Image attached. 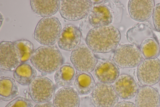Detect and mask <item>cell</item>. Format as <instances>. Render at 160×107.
<instances>
[{"instance_id": "6da1fadb", "label": "cell", "mask_w": 160, "mask_h": 107, "mask_svg": "<svg viewBox=\"0 0 160 107\" xmlns=\"http://www.w3.org/2000/svg\"><path fill=\"white\" fill-rule=\"evenodd\" d=\"M119 30L111 25L93 27L86 38L88 46L94 53L105 54L112 52L118 47L121 40Z\"/></svg>"}, {"instance_id": "7a4b0ae2", "label": "cell", "mask_w": 160, "mask_h": 107, "mask_svg": "<svg viewBox=\"0 0 160 107\" xmlns=\"http://www.w3.org/2000/svg\"><path fill=\"white\" fill-rule=\"evenodd\" d=\"M32 66L43 73H52L62 64V53L55 46H41L34 51L30 59Z\"/></svg>"}, {"instance_id": "3957f363", "label": "cell", "mask_w": 160, "mask_h": 107, "mask_svg": "<svg viewBox=\"0 0 160 107\" xmlns=\"http://www.w3.org/2000/svg\"><path fill=\"white\" fill-rule=\"evenodd\" d=\"M62 29L61 24L58 18L53 16L43 17L36 26L34 38L43 45H52L57 40Z\"/></svg>"}, {"instance_id": "277c9868", "label": "cell", "mask_w": 160, "mask_h": 107, "mask_svg": "<svg viewBox=\"0 0 160 107\" xmlns=\"http://www.w3.org/2000/svg\"><path fill=\"white\" fill-rule=\"evenodd\" d=\"M143 59L139 49L131 44H124L117 47L114 51L112 57L113 62L122 68L137 67Z\"/></svg>"}, {"instance_id": "5b68a950", "label": "cell", "mask_w": 160, "mask_h": 107, "mask_svg": "<svg viewBox=\"0 0 160 107\" xmlns=\"http://www.w3.org/2000/svg\"><path fill=\"white\" fill-rule=\"evenodd\" d=\"M30 97L37 104L49 102L53 97L55 85L48 78L43 76L36 77L29 85Z\"/></svg>"}, {"instance_id": "8992f818", "label": "cell", "mask_w": 160, "mask_h": 107, "mask_svg": "<svg viewBox=\"0 0 160 107\" xmlns=\"http://www.w3.org/2000/svg\"><path fill=\"white\" fill-rule=\"evenodd\" d=\"M70 59L74 67L81 72H92L98 62L97 58L93 52L84 44L79 45L72 50Z\"/></svg>"}, {"instance_id": "52a82bcc", "label": "cell", "mask_w": 160, "mask_h": 107, "mask_svg": "<svg viewBox=\"0 0 160 107\" xmlns=\"http://www.w3.org/2000/svg\"><path fill=\"white\" fill-rule=\"evenodd\" d=\"M92 4L91 0H60L59 11L63 19L77 21L88 14Z\"/></svg>"}, {"instance_id": "ba28073f", "label": "cell", "mask_w": 160, "mask_h": 107, "mask_svg": "<svg viewBox=\"0 0 160 107\" xmlns=\"http://www.w3.org/2000/svg\"><path fill=\"white\" fill-rule=\"evenodd\" d=\"M137 75L142 86L157 84L160 80V60L157 58L143 60L138 66Z\"/></svg>"}, {"instance_id": "9c48e42d", "label": "cell", "mask_w": 160, "mask_h": 107, "mask_svg": "<svg viewBox=\"0 0 160 107\" xmlns=\"http://www.w3.org/2000/svg\"><path fill=\"white\" fill-rule=\"evenodd\" d=\"M92 99L96 107H114L118 96L111 84L99 82L92 92Z\"/></svg>"}, {"instance_id": "30bf717a", "label": "cell", "mask_w": 160, "mask_h": 107, "mask_svg": "<svg viewBox=\"0 0 160 107\" xmlns=\"http://www.w3.org/2000/svg\"><path fill=\"white\" fill-rule=\"evenodd\" d=\"M81 37L79 28L72 24H68L62 29L57 39V44L61 49L70 51L79 45Z\"/></svg>"}, {"instance_id": "8fae6325", "label": "cell", "mask_w": 160, "mask_h": 107, "mask_svg": "<svg viewBox=\"0 0 160 107\" xmlns=\"http://www.w3.org/2000/svg\"><path fill=\"white\" fill-rule=\"evenodd\" d=\"M20 63L18 51L13 42L3 41L0 43V68L12 71Z\"/></svg>"}, {"instance_id": "7c38bea8", "label": "cell", "mask_w": 160, "mask_h": 107, "mask_svg": "<svg viewBox=\"0 0 160 107\" xmlns=\"http://www.w3.org/2000/svg\"><path fill=\"white\" fill-rule=\"evenodd\" d=\"M155 6L153 0H130L128 9L130 17L138 22H144L153 14Z\"/></svg>"}, {"instance_id": "4fadbf2b", "label": "cell", "mask_w": 160, "mask_h": 107, "mask_svg": "<svg viewBox=\"0 0 160 107\" xmlns=\"http://www.w3.org/2000/svg\"><path fill=\"white\" fill-rule=\"evenodd\" d=\"M118 67L113 61L104 60L97 64L94 70V76L99 82L114 83L119 76Z\"/></svg>"}, {"instance_id": "5bb4252c", "label": "cell", "mask_w": 160, "mask_h": 107, "mask_svg": "<svg viewBox=\"0 0 160 107\" xmlns=\"http://www.w3.org/2000/svg\"><path fill=\"white\" fill-rule=\"evenodd\" d=\"M113 86L118 96L123 99L133 98L136 95L139 88L134 78L126 74L119 76L114 82Z\"/></svg>"}, {"instance_id": "9a60e30c", "label": "cell", "mask_w": 160, "mask_h": 107, "mask_svg": "<svg viewBox=\"0 0 160 107\" xmlns=\"http://www.w3.org/2000/svg\"><path fill=\"white\" fill-rule=\"evenodd\" d=\"M80 103L79 95L73 88L69 86L59 89L53 97L55 107H79Z\"/></svg>"}, {"instance_id": "2e32d148", "label": "cell", "mask_w": 160, "mask_h": 107, "mask_svg": "<svg viewBox=\"0 0 160 107\" xmlns=\"http://www.w3.org/2000/svg\"><path fill=\"white\" fill-rule=\"evenodd\" d=\"M151 37H155V35L152 25L148 22L138 23L126 33L127 40L138 48L145 40Z\"/></svg>"}, {"instance_id": "e0dca14e", "label": "cell", "mask_w": 160, "mask_h": 107, "mask_svg": "<svg viewBox=\"0 0 160 107\" xmlns=\"http://www.w3.org/2000/svg\"><path fill=\"white\" fill-rule=\"evenodd\" d=\"M135 103L137 107H159V93L151 86H142L136 95Z\"/></svg>"}, {"instance_id": "ac0fdd59", "label": "cell", "mask_w": 160, "mask_h": 107, "mask_svg": "<svg viewBox=\"0 0 160 107\" xmlns=\"http://www.w3.org/2000/svg\"><path fill=\"white\" fill-rule=\"evenodd\" d=\"M88 21L94 27L109 25L112 16L108 8L102 4H96L91 8L88 13Z\"/></svg>"}, {"instance_id": "d6986e66", "label": "cell", "mask_w": 160, "mask_h": 107, "mask_svg": "<svg viewBox=\"0 0 160 107\" xmlns=\"http://www.w3.org/2000/svg\"><path fill=\"white\" fill-rule=\"evenodd\" d=\"M60 0L30 1V5L32 11L41 17L52 16L59 9Z\"/></svg>"}, {"instance_id": "ffe728a7", "label": "cell", "mask_w": 160, "mask_h": 107, "mask_svg": "<svg viewBox=\"0 0 160 107\" xmlns=\"http://www.w3.org/2000/svg\"><path fill=\"white\" fill-rule=\"evenodd\" d=\"M36 75L37 72L35 67L27 62L18 65L13 73V76L15 80L23 85H29Z\"/></svg>"}, {"instance_id": "44dd1931", "label": "cell", "mask_w": 160, "mask_h": 107, "mask_svg": "<svg viewBox=\"0 0 160 107\" xmlns=\"http://www.w3.org/2000/svg\"><path fill=\"white\" fill-rule=\"evenodd\" d=\"M76 72L72 64H63L56 71L54 76L55 83L58 86L65 87L69 86L74 81Z\"/></svg>"}, {"instance_id": "7402d4cb", "label": "cell", "mask_w": 160, "mask_h": 107, "mask_svg": "<svg viewBox=\"0 0 160 107\" xmlns=\"http://www.w3.org/2000/svg\"><path fill=\"white\" fill-rule=\"evenodd\" d=\"M96 85L94 80L89 73L78 74L74 81L73 88L80 95H87L92 92Z\"/></svg>"}, {"instance_id": "603a6c76", "label": "cell", "mask_w": 160, "mask_h": 107, "mask_svg": "<svg viewBox=\"0 0 160 107\" xmlns=\"http://www.w3.org/2000/svg\"><path fill=\"white\" fill-rule=\"evenodd\" d=\"M18 87L14 79L8 77H1L0 80V99L9 101L18 95Z\"/></svg>"}, {"instance_id": "cb8c5ba5", "label": "cell", "mask_w": 160, "mask_h": 107, "mask_svg": "<svg viewBox=\"0 0 160 107\" xmlns=\"http://www.w3.org/2000/svg\"><path fill=\"white\" fill-rule=\"evenodd\" d=\"M139 49L145 59L157 58L160 53V47L155 36L145 40Z\"/></svg>"}, {"instance_id": "d4e9b609", "label": "cell", "mask_w": 160, "mask_h": 107, "mask_svg": "<svg viewBox=\"0 0 160 107\" xmlns=\"http://www.w3.org/2000/svg\"><path fill=\"white\" fill-rule=\"evenodd\" d=\"M18 51L20 63L26 62L30 59L34 52L33 44L26 39H20L13 42Z\"/></svg>"}, {"instance_id": "484cf974", "label": "cell", "mask_w": 160, "mask_h": 107, "mask_svg": "<svg viewBox=\"0 0 160 107\" xmlns=\"http://www.w3.org/2000/svg\"><path fill=\"white\" fill-rule=\"evenodd\" d=\"M5 107H33V105L26 98L19 97L10 102Z\"/></svg>"}, {"instance_id": "4316f807", "label": "cell", "mask_w": 160, "mask_h": 107, "mask_svg": "<svg viewBox=\"0 0 160 107\" xmlns=\"http://www.w3.org/2000/svg\"><path fill=\"white\" fill-rule=\"evenodd\" d=\"M152 18L155 29L160 32V3L155 5Z\"/></svg>"}, {"instance_id": "83f0119b", "label": "cell", "mask_w": 160, "mask_h": 107, "mask_svg": "<svg viewBox=\"0 0 160 107\" xmlns=\"http://www.w3.org/2000/svg\"><path fill=\"white\" fill-rule=\"evenodd\" d=\"M79 107H96L92 99L87 97L80 99Z\"/></svg>"}, {"instance_id": "f1b7e54d", "label": "cell", "mask_w": 160, "mask_h": 107, "mask_svg": "<svg viewBox=\"0 0 160 107\" xmlns=\"http://www.w3.org/2000/svg\"><path fill=\"white\" fill-rule=\"evenodd\" d=\"M114 107H137L135 104L129 101H121L118 103Z\"/></svg>"}, {"instance_id": "f546056e", "label": "cell", "mask_w": 160, "mask_h": 107, "mask_svg": "<svg viewBox=\"0 0 160 107\" xmlns=\"http://www.w3.org/2000/svg\"><path fill=\"white\" fill-rule=\"evenodd\" d=\"M34 107H55L53 104L51 102L38 104Z\"/></svg>"}, {"instance_id": "4dcf8cb0", "label": "cell", "mask_w": 160, "mask_h": 107, "mask_svg": "<svg viewBox=\"0 0 160 107\" xmlns=\"http://www.w3.org/2000/svg\"><path fill=\"white\" fill-rule=\"evenodd\" d=\"M153 31L155 36L158 41L160 48V32L157 31L156 29H153Z\"/></svg>"}, {"instance_id": "1f68e13d", "label": "cell", "mask_w": 160, "mask_h": 107, "mask_svg": "<svg viewBox=\"0 0 160 107\" xmlns=\"http://www.w3.org/2000/svg\"><path fill=\"white\" fill-rule=\"evenodd\" d=\"M102 0H91V1L92 4H98V3L102 2Z\"/></svg>"}, {"instance_id": "d6a6232c", "label": "cell", "mask_w": 160, "mask_h": 107, "mask_svg": "<svg viewBox=\"0 0 160 107\" xmlns=\"http://www.w3.org/2000/svg\"><path fill=\"white\" fill-rule=\"evenodd\" d=\"M159 86H160V80L159 81Z\"/></svg>"}, {"instance_id": "836d02e7", "label": "cell", "mask_w": 160, "mask_h": 107, "mask_svg": "<svg viewBox=\"0 0 160 107\" xmlns=\"http://www.w3.org/2000/svg\"><path fill=\"white\" fill-rule=\"evenodd\" d=\"M159 107H160V106Z\"/></svg>"}]
</instances>
